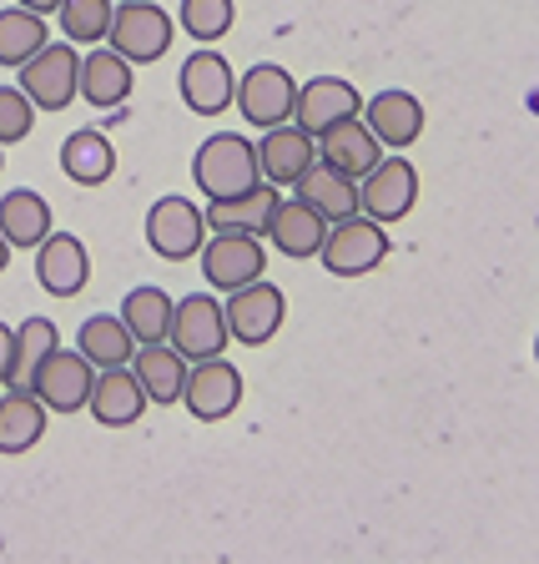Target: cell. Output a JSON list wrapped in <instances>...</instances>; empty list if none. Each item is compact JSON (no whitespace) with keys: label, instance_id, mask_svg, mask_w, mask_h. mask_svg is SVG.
<instances>
[{"label":"cell","instance_id":"6da1fadb","mask_svg":"<svg viewBox=\"0 0 539 564\" xmlns=\"http://www.w3.org/2000/svg\"><path fill=\"white\" fill-rule=\"evenodd\" d=\"M192 182H197V192L207 202H227V197H242V192L262 187L258 147L242 131H217L192 156Z\"/></svg>","mask_w":539,"mask_h":564},{"label":"cell","instance_id":"7a4b0ae2","mask_svg":"<svg viewBox=\"0 0 539 564\" xmlns=\"http://www.w3.org/2000/svg\"><path fill=\"white\" fill-rule=\"evenodd\" d=\"M172 35H176V21L157 0H121L111 11L106 46L117 51L121 61H131V66H152V61H162L172 51Z\"/></svg>","mask_w":539,"mask_h":564},{"label":"cell","instance_id":"3957f363","mask_svg":"<svg viewBox=\"0 0 539 564\" xmlns=\"http://www.w3.org/2000/svg\"><path fill=\"white\" fill-rule=\"evenodd\" d=\"M388 227L364 217V212H353L343 223H328V237L317 247V262L333 272V278H368L378 262L388 258Z\"/></svg>","mask_w":539,"mask_h":564},{"label":"cell","instance_id":"277c9868","mask_svg":"<svg viewBox=\"0 0 539 564\" xmlns=\"http://www.w3.org/2000/svg\"><path fill=\"white\" fill-rule=\"evenodd\" d=\"M76 76H82V51L71 46V41H46L21 66V91L31 96L35 111H66L82 96Z\"/></svg>","mask_w":539,"mask_h":564},{"label":"cell","instance_id":"5b68a950","mask_svg":"<svg viewBox=\"0 0 539 564\" xmlns=\"http://www.w3.org/2000/svg\"><path fill=\"white\" fill-rule=\"evenodd\" d=\"M197 258H202V278L217 293H237V288H247V282H258L268 272V247L252 232H212Z\"/></svg>","mask_w":539,"mask_h":564},{"label":"cell","instance_id":"8992f818","mask_svg":"<svg viewBox=\"0 0 539 564\" xmlns=\"http://www.w3.org/2000/svg\"><path fill=\"white\" fill-rule=\"evenodd\" d=\"M172 348L187 358V364H202V358H217V352L233 343L227 333V317H223V303L212 293H192L182 303H172V328H166Z\"/></svg>","mask_w":539,"mask_h":564},{"label":"cell","instance_id":"52a82bcc","mask_svg":"<svg viewBox=\"0 0 539 564\" xmlns=\"http://www.w3.org/2000/svg\"><path fill=\"white\" fill-rule=\"evenodd\" d=\"M419 202V166L409 156H384L368 176H358V212L374 223H403Z\"/></svg>","mask_w":539,"mask_h":564},{"label":"cell","instance_id":"ba28073f","mask_svg":"<svg viewBox=\"0 0 539 564\" xmlns=\"http://www.w3.org/2000/svg\"><path fill=\"white\" fill-rule=\"evenodd\" d=\"M293 101H298V82L278 61H258V66L237 82V96H233L242 121H252L258 131H272V127H282V121H293Z\"/></svg>","mask_w":539,"mask_h":564},{"label":"cell","instance_id":"9c48e42d","mask_svg":"<svg viewBox=\"0 0 539 564\" xmlns=\"http://www.w3.org/2000/svg\"><path fill=\"white\" fill-rule=\"evenodd\" d=\"M227 333H233L237 343H247V348H262V343L278 338L282 317H288V297H282L278 282H247V288H237V293H227Z\"/></svg>","mask_w":539,"mask_h":564},{"label":"cell","instance_id":"30bf717a","mask_svg":"<svg viewBox=\"0 0 539 564\" xmlns=\"http://www.w3.org/2000/svg\"><path fill=\"white\" fill-rule=\"evenodd\" d=\"M147 242H152L157 258L166 262H187L202 252L207 242V223H202V207L187 197H157L152 212H147Z\"/></svg>","mask_w":539,"mask_h":564},{"label":"cell","instance_id":"8fae6325","mask_svg":"<svg viewBox=\"0 0 539 564\" xmlns=\"http://www.w3.org/2000/svg\"><path fill=\"white\" fill-rule=\"evenodd\" d=\"M176 91H182V106H187L192 117H223L227 106H233V96H237V76H233V66H227L223 51L202 46L182 61V70H176Z\"/></svg>","mask_w":539,"mask_h":564},{"label":"cell","instance_id":"7c38bea8","mask_svg":"<svg viewBox=\"0 0 539 564\" xmlns=\"http://www.w3.org/2000/svg\"><path fill=\"white\" fill-rule=\"evenodd\" d=\"M91 383H96V368L86 364L82 352L56 348L46 364L31 373L25 388L46 403V413H76V409H86V399H91Z\"/></svg>","mask_w":539,"mask_h":564},{"label":"cell","instance_id":"4fadbf2b","mask_svg":"<svg viewBox=\"0 0 539 564\" xmlns=\"http://www.w3.org/2000/svg\"><path fill=\"white\" fill-rule=\"evenodd\" d=\"M364 111V96H358V86L343 82V76H313V82L298 86V101H293V127L308 131V137H323L328 127H338V121H353Z\"/></svg>","mask_w":539,"mask_h":564},{"label":"cell","instance_id":"5bb4252c","mask_svg":"<svg viewBox=\"0 0 539 564\" xmlns=\"http://www.w3.org/2000/svg\"><path fill=\"white\" fill-rule=\"evenodd\" d=\"M182 403H187V413H192V419H202V423L233 419L237 403H242V373L227 364L223 352H217V358H202V364L187 368Z\"/></svg>","mask_w":539,"mask_h":564},{"label":"cell","instance_id":"9a60e30c","mask_svg":"<svg viewBox=\"0 0 539 564\" xmlns=\"http://www.w3.org/2000/svg\"><path fill=\"white\" fill-rule=\"evenodd\" d=\"M91 278V252L76 232H46V242L35 247V282L51 297H76Z\"/></svg>","mask_w":539,"mask_h":564},{"label":"cell","instance_id":"2e32d148","mask_svg":"<svg viewBox=\"0 0 539 564\" xmlns=\"http://www.w3.org/2000/svg\"><path fill=\"white\" fill-rule=\"evenodd\" d=\"M86 409L96 413L101 429H131L141 413L152 409V399H147V388L137 383V373L121 364V368H101V373H96Z\"/></svg>","mask_w":539,"mask_h":564},{"label":"cell","instance_id":"e0dca14e","mask_svg":"<svg viewBox=\"0 0 539 564\" xmlns=\"http://www.w3.org/2000/svg\"><path fill=\"white\" fill-rule=\"evenodd\" d=\"M358 121L378 137V147H394V152H403V147H413V141L423 137V106H419V96H409V91L368 96Z\"/></svg>","mask_w":539,"mask_h":564},{"label":"cell","instance_id":"ac0fdd59","mask_svg":"<svg viewBox=\"0 0 539 564\" xmlns=\"http://www.w3.org/2000/svg\"><path fill=\"white\" fill-rule=\"evenodd\" d=\"M268 237L272 247H278L282 258H317V247H323V237H328V217L323 212H313L308 202L298 197H278V207H272L268 217Z\"/></svg>","mask_w":539,"mask_h":564},{"label":"cell","instance_id":"d6986e66","mask_svg":"<svg viewBox=\"0 0 539 564\" xmlns=\"http://www.w3.org/2000/svg\"><path fill=\"white\" fill-rule=\"evenodd\" d=\"M313 147H317V162H328L333 172L353 176V182H358V176H368L378 162H384V147H378V137L358 117L328 127L323 137L313 141Z\"/></svg>","mask_w":539,"mask_h":564},{"label":"cell","instance_id":"ffe728a7","mask_svg":"<svg viewBox=\"0 0 539 564\" xmlns=\"http://www.w3.org/2000/svg\"><path fill=\"white\" fill-rule=\"evenodd\" d=\"M317 162V147L308 131H298L293 121H282V127L262 131L258 141V166L262 176H268V187H293L298 176L308 172V166Z\"/></svg>","mask_w":539,"mask_h":564},{"label":"cell","instance_id":"44dd1931","mask_svg":"<svg viewBox=\"0 0 539 564\" xmlns=\"http://www.w3.org/2000/svg\"><path fill=\"white\" fill-rule=\"evenodd\" d=\"M131 373L137 383L147 388V399L152 403H182V388H187V358L172 348V343H137L131 352Z\"/></svg>","mask_w":539,"mask_h":564},{"label":"cell","instance_id":"7402d4cb","mask_svg":"<svg viewBox=\"0 0 539 564\" xmlns=\"http://www.w3.org/2000/svg\"><path fill=\"white\" fill-rule=\"evenodd\" d=\"M76 86H82V96L96 106V111H111V106H121L131 96L137 70H131V61H121L111 46H91L82 56V76H76Z\"/></svg>","mask_w":539,"mask_h":564},{"label":"cell","instance_id":"603a6c76","mask_svg":"<svg viewBox=\"0 0 539 564\" xmlns=\"http://www.w3.org/2000/svg\"><path fill=\"white\" fill-rule=\"evenodd\" d=\"M61 172H66L76 187H101V182H111V172H117V147H111V137L96 127L71 131V137L61 141Z\"/></svg>","mask_w":539,"mask_h":564},{"label":"cell","instance_id":"cb8c5ba5","mask_svg":"<svg viewBox=\"0 0 539 564\" xmlns=\"http://www.w3.org/2000/svg\"><path fill=\"white\" fill-rule=\"evenodd\" d=\"M298 202H308L313 212H323L328 223H343V217H353L358 212V182L343 172H333L328 162H313L303 176L293 182Z\"/></svg>","mask_w":539,"mask_h":564},{"label":"cell","instance_id":"d4e9b609","mask_svg":"<svg viewBox=\"0 0 539 564\" xmlns=\"http://www.w3.org/2000/svg\"><path fill=\"white\" fill-rule=\"evenodd\" d=\"M46 438V403L31 388L11 383V393L0 399V454H25Z\"/></svg>","mask_w":539,"mask_h":564},{"label":"cell","instance_id":"484cf974","mask_svg":"<svg viewBox=\"0 0 539 564\" xmlns=\"http://www.w3.org/2000/svg\"><path fill=\"white\" fill-rule=\"evenodd\" d=\"M51 232V207L41 192L31 187H15L0 197V237L11 242V252H21V247H41Z\"/></svg>","mask_w":539,"mask_h":564},{"label":"cell","instance_id":"4316f807","mask_svg":"<svg viewBox=\"0 0 539 564\" xmlns=\"http://www.w3.org/2000/svg\"><path fill=\"white\" fill-rule=\"evenodd\" d=\"M272 207H278V187H268V182H262V187L242 192V197L207 202L202 223H207L212 232H252V237H262V232H268Z\"/></svg>","mask_w":539,"mask_h":564},{"label":"cell","instance_id":"83f0119b","mask_svg":"<svg viewBox=\"0 0 539 564\" xmlns=\"http://www.w3.org/2000/svg\"><path fill=\"white\" fill-rule=\"evenodd\" d=\"M76 352H82L91 368H121L131 364V352H137V338L127 333V323L111 313H96L82 323V333H76Z\"/></svg>","mask_w":539,"mask_h":564},{"label":"cell","instance_id":"f1b7e54d","mask_svg":"<svg viewBox=\"0 0 539 564\" xmlns=\"http://www.w3.org/2000/svg\"><path fill=\"white\" fill-rule=\"evenodd\" d=\"M121 323L137 343H166V328H172V297L162 288H131L127 303H121Z\"/></svg>","mask_w":539,"mask_h":564},{"label":"cell","instance_id":"f546056e","mask_svg":"<svg viewBox=\"0 0 539 564\" xmlns=\"http://www.w3.org/2000/svg\"><path fill=\"white\" fill-rule=\"evenodd\" d=\"M46 41H51L46 15L21 11V6L0 11V66H15V70H21L25 61L35 56V51L46 46Z\"/></svg>","mask_w":539,"mask_h":564},{"label":"cell","instance_id":"4dcf8cb0","mask_svg":"<svg viewBox=\"0 0 539 564\" xmlns=\"http://www.w3.org/2000/svg\"><path fill=\"white\" fill-rule=\"evenodd\" d=\"M111 11H117V0H61L56 11V25L61 35H66L71 46H96V41H106V31H111Z\"/></svg>","mask_w":539,"mask_h":564},{"label":"cell","instance_id":"1f68e13d","mask_svg":"<svg viewBox=\"0 0 539 564\" xmlns=\"http://www.w3.org/2000/svg\"><path fill=\"white\" fill-rule=\"evenodd\" d=\"M56 348H61L56 323H51V317H25L21 328H15V373H11V383L25 388L31 383V373L46 364Z\"/></svg>","mask_w":539,"mask_h":564},{"label":"cell","instance_id":"d6a6232c","mask_svg":"<svg viewBox=\"0 0 539 564\" xmlns=\"http://www.w3.org/2000/svg\"><path fill=\"white\" fill-rule=\"evenodd\" d=\"M233 21H237V0H182V6H176V25H182L192 41H202V46L223 41V35L233 31Z\"/></svg>","mask_w":539,"mask_h":564},{"label":"cell","instance_id":"836d02e7","mask_svg":"<svg viewBox=\"0 0 539 564\" xmlns=\"http://www.w3.org/2000/svg\"><path fill=\"white\" fill-rule=\"evenodd\" d=\"M35 127V106L21 86H0V147H15L25 141Z\"/></svg>","mask_w":539,"mask_h":564},{"label":"cell","instance_id":"e575fe53","mask_svg":"<svg viewBox=\"0 0 539 564\" xmlns=\"http://www.w3.org/2000/svg\"><path fill=\"white\" fill-rule=\"evenodd\" d=\"M11 373H15V328L0 323V383H11Z\"/></svg>","mask_w":539,"mask_h":564},{"label":"cell","instance_id":"d590c367","mask_svg":"<svg viewBox=\"0 0 539 564\" xmlns=\"http://www.w3.org/2000/svg\"><path fill=\"white\" fill-rule=\"evenodd\" d=\"M21 11H35V15H51V11H61V0H15Z\"/></svg>","mask_w":539,"mask_h":564},{"label":"cell","instance_id":"8d00e7d4","mask_svg":"<svg viewBox=\"0 0 539 564\" xmlns=\"http://www.w3.org/2000/svg\"><path fill=\"white\" fill-rule=\"evenodd\" d=\"M11 268V242H6V237H0V272Z\"/></svg>","mask_w":539,"mask_h":564},{"label":"cell","instance_id":"74e56055","mask_svg":"<svg viewBox=\"0 0 539 564\" xmlns=\"http://www.w3.org/2000/svg\"><path fill=\"white\" fill-rule=\"evenodd\" d=\"M0 166H6V156H0Z\"/></svg>","mask_w":539,"mask_h":564}]
</instances>
